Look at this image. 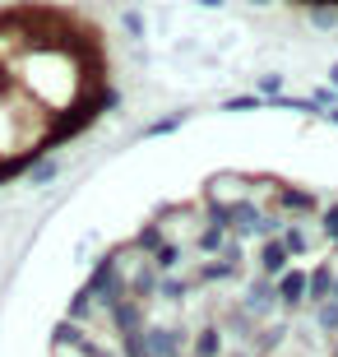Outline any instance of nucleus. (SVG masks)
I'll return each mask as SVG.
<instances>
[{"instance_id": "1", "label": "nucleus", "mask_w": 338, "mask_h": 357, "mask_svg": "<svg viewBox=\"0 0 338 357\" xmlns=\"http://www.w3.org/2000/svg\"><path fill=\"white\" fill-rule=\"evenodd\" d=\"M250 10H269L283 14V19H297V24L311 28H338V0H246Z\"/></svg>"}, {"instance_id": "2", "label": "nucleus", "mask_w": 338, "mask_h": 357, "mask_svg": "<svg viewBox=\"0 0 338 357\" xmlns=\"http://www.w3.org/2000/svg\"><path fill=\"white\" fill-rule=\"evenodd\" d=\"M61 172H66V153H42V158L28 162L24 185H28V190H47V185L61 181Z\"/></svg>"}]
</instances>
